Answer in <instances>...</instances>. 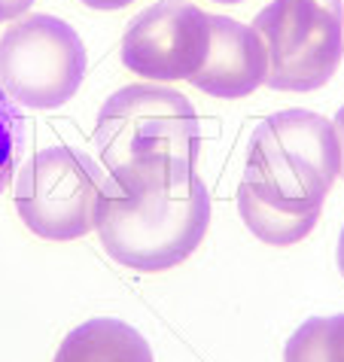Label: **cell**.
Segmentation results:
<instances>
[{"label":"cell","instance_id":"3","mask_svg":"<svg viewBox=\"0 0 344 362\" xmlns=\"http://www.w3.org/2000/svg\"><path fill=\"white\" fill-rule=\"evenodd\" d=\"M210 226V195L195 174L183 186L125 195L104 180L95 231L113 262L134 271H168L195 253Z\"/></svg>","mask_w":344,"mask_h":362},{"label":"cell","instance_id":"1","mask_svg":"<svg viewBox=\"0 0 344 362\" xmlns=\"http://www.w3.org/2000/svg\"><path fill=\"white\" fill-rule=\"evenodd\" d=\"M341 174V146L326 116L280 110L256 125L238 186V214L262 244L305 240Z\"/></svg>","mask_w":344,"mask_h":362},{"label":"cell","instance_id":"14","mask_svg":"<svg viewBox=\"0 0 344 362\" xmlns=\"http://www.w3.org/2000/svg\"><path fill=\"white\" fill-rule=\"evenodd\" d=\"M332 128H336V137H338V146H341V177H344V107L332 119Z\"/></svg>","mask_w":344,"mask_h":362},{"label":"cell","instance_id":"6","mask_svg":"<svg viewBox=\"0 0 344 362\" xmlns=\"http://www.w3.org/2000/svg\"><path fill=\"white\" fill-rule=\"evenodd\" d=\"M104 170L92 156L49 146L28 158L16 183L18 219L46 240H76L95 231Z\"/></svg>","mask_w":344,"mask_h":362},{"label":"cell","instance_id":"9","mask_svg":"<svg viewBox=\"0 0 344 362\" xmlns=\"http://www.w3.org/2000/svg\"><path fill=\"white\" fill-rule=\"evenodd\" d=\"M52 362H156L147 338L113 317L86 320L67 332Z\"/></svg>","mask_w":344,"mask_h":362},{"label":"cell","instance_id":"11","mask_svg":"<svg viewBox=\"0 0 344 362\" xmlns=\"http://www.w3.org/2000/svg\"><path fill=\"white\" fill-rule=\"evenodd\" d=\"M16 144H18V113L13 100L0 88V192L9 186L16 170Z\"/></svg>","mask_w":344,"mask_h":362},{"label":"cell","instance_id":"2","mask_svg":"<svg viewBox=\"0 0 344 362\" xmlns=\"http://www.w3.org/2000/svg\"><path fill=\"white\" fill-rule=\"evenodd\" d=\"M98 158L125 195L183 186L195 177L201 125L189 98L168 86H125L95 122Z\"/></svg>","mask_w":344,"mask_h":362},{"label":"cell","instance_id":"7","mask_svg":"<svg viewBox=\"0 0 344 362\" xmlns=\"http://www.w3.org/2000/svg\"><path fill=\"white\" fill-rule=\"evenodd\" d=\"M207 52L210 16L186 0H159L122 37V64L149 83H189L207 62Z\"/></svg>","mask_w":344,"mask_h":362},{"label":"cell","instance_id":"10","mask_svg":"<svg viewBox=\"0 0 344 362\" xmlns=\"http://www.w3.org/2000/svg\"><path fill=\"white\" fill-rule=\"evenodd\" d=\"M283 362H344V314L305 320L283 347Z\"/></svg>","mask_w":344,"mask_h":362},{"label":"cell","instance_id":"5","mask_svg":"<svg viewBox=\"0 0 344 362\" xmlns=\"http://www.w3.org/2000/svg\"><path fill=\"white\" fill-rule=\"evenodd\" d=\"M86 76V46L55 16H28L0 37V88L25 110L64 107Z\"/></svg>","mask_w":344,"mask_h":362},{"label":"cell","instance_id":"16","mask_svg":"<svg viewBox=\"0 0 344 362\" xmlns=\"http://www.w3.org/2000/svg\"><path fill=\"white\" fill-rule=\"evenodd\" d=\"M217 4H241V0H217Z\"/></svg>","mask_w":344,"mask_h":362},{"label":"cell","instance_id":"13","mask_svg":"<svg viewBox=\"0 0 344 362\" xmlns=\"http://www.w3.org/2000/svg\"><path fill=\"white\" fill-rule=\"evenodd\" d=\"M83 4L92 9H101V13H113V9H122L128 4H134V0H83Z\"/></svg>","mask_w":344,"mask_h":362},{"label":"cell","instance_id":"12","mask_svg":"<svg viewBox=\"0 0 344 362\" xmlns=\"http://www.w3.org/2000/svg\"><path fill=\"white\" fill-rule=\"evenodd\" d=\"M31 6H34V0H0V22L25 16Z\"/></svg>","mask_w":344,"mask_h":362},{"label":"cell","instance_id":"8","mask_svg":"<svg viewBox=\"0 0 344 362\" xmlns=\"http://www.w3.org/2000/svg\"><path fill=\"white\" fill-rule=\"evenodd\" d=\"M265 46L250 25L229 16H210V52L201 70L189 79L210 98H247L265 86Z\"/></svg>","mask_w":344,"mask_h":362},{"label":"cell","instance_id":"4","mask_svg":"<svg viewBox=\"0 0 344 362\" xmlns=\"http://www.w3.org/2000/svg\"><path fill=\"white\" fill-rule=\"evenodd\" d=\"M250 28L265 46V86L277 92H317L344 58L341 0H271Z\"/></svg>","mask_w":344,"mask_h":362},{"label":"cell","instance_id":"15","mask_svg":"<svg viewBox=\"0 0 344 362\" xmlns=\"http://www.w3.org/2000/svg\"><path fill=\"white\" fill-rule=\"evenodd\" d=\"M338 271H341V277H344V228H341V235H338Z\"/></svg>","mask_w":344,"mask_h":362}]
</instances>
